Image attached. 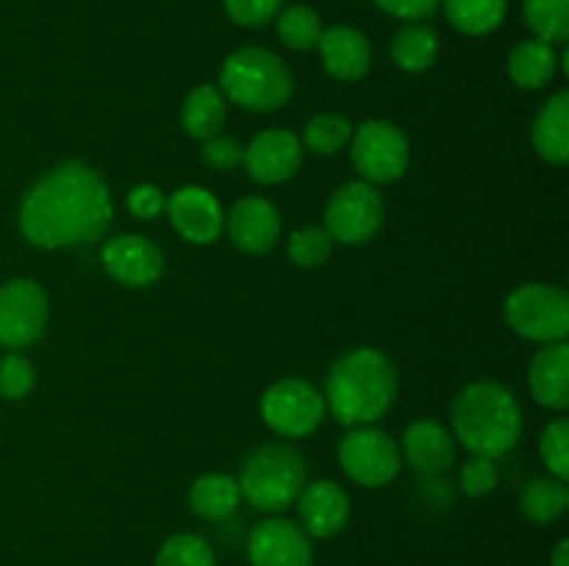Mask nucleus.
<instances>
[{
    "label": "nucleus",
    "instance_id": "nucleus-1",
    "mask_svg": "<svg viewBox=\"0 0 569 566\" xmlns=\"http://www.w3.org/2000/svg\"><path fill=\"white\" fill-rule=\"evenodd\" d=\"M111 216L114 203L103 178L81 161H67L28 189L20 231L33 247H78L103 239Z\"/></svg>",
    "mask_w": 569,
    "mask_h": 566
},
{
    "label": "nucleus",
    "instance_id": "nucleus-2",
    "mask_svg": "<svg viewBox=\"0 0 569 566\" xmlns=\"http://www.w3.org/2000/svg\"><path fill=\"white\" fill-rule=\"evenodd\" d=\"M398 394V372L389 355L376 347H356L331 366L326 405L342 425L361 427L381 420Z\"/></svg>",
    "mask_w": 569,
    "mask_h": 566
},
{
    "label": "nucleus",
    "instance_id": "nucleus-3",
    "mask_svg": "<svg viewBox=\"0 0 569 566\" xmlns=\"http://www.w3.org/2000/svg\"><path fill=\"white\" fill-rule=\"evenodd\" d=\"M450 422L453 438H459L470 453L500 458L520 442L522 408L511 388L495 381H478L456 397Z\"/></svg>",
    "mask_w": 569,
    "mask_h": 566
},
{
    "label": "nucleus",
    "instance_id": "nucleus-4",
    "mask_svg": "<svg viewBox=\"0 0 569 566\" xmlns=\"http://www.w3.org/2000/svg\"><path fill=\"white\" fill-rule=\"evenodd\" d=\"M220 87L228 100L248 111H276L292 98V72L264 48H242L226 59Z\"/></svg>",
    "mask_w": 569,
    "mask_h": 566
},
{
    "label": "nucleus",
    "instance_id": "nucleus-5",
    "mask_svg": "<svg viewBox=\"0 0 569 566\" xmlns=\"http://www.w3.org/2000/svg\"><path fill=\"white\" fill-rule=\"evenodd\" d=\"M239 494L253 508L278 514L295 505L298 494L303 492L306 464L303 455L295 447L281 442L261 444L248 455L239 475Z\"/></svg>",
    "mask_w": 569,
    "mask_h": 566
},
{
    "label": "nucleus",
    "instance_id": "nucleus-6",
    "mask_svg": "<svg viewBox=\"0 0 569 566\" xmlns=\"http://www.w3.org/2000/svg\"><path fill=\"white\" fill-rule=\"evenodd\" d=\"M506 322L531 342H565L569 333V294L548 283H526L506 297Z\"/></svg>",
    "mask_w": 569,
    "mask_h": 566
},
{
    "label": "nucleus",
    "instance_id": "nucleus-7",
    "mask_svg": "<svg viewBox=\"0 0 569 566\" xmlns=\"http://www.w3.org/2000/svg\"><path fill=\"white\" fill-rule=\"evenodd\" d=\"M339 466L359 486L381 488L400 472V447L389 433L378 427H353L339 442Z\"/></svg>",
    "mask_w": 569,
    "mask_h": 566
},
{
    "label": "nucleus",
    "instance_id": "nucleus-8",
    "mask_svg": "<svg viewBox=\"0 0 569 566\" xmlns=\"http://www.w3.org/2000/svg\"><path fill=\"white\" fill-rule=\"evenodd\" d=\"M261 416L278 436H309L326 416V400L309 381L283 377V381L272 383L261 397Z\"/></svg>",
    "mask_w": 569,
    "mask_h": 566
},
{
    "label": "nucleus",
    "instance_id": "nucleus-9",
    "mask_svg": "<svg viewBox=\"0 0 569 566\" xmlns=\"http://www.w3.org/2000/svg\"><path fill=\"white\" fill-rule=\"evenodd\" d=\"M383 198L372 183L350 181L331 194L326 205V231L333 242L365 244L383 222Z\"/></svg>",
    "mask_w": 569,
    "mask_h": 566
},
{
    "label": "nucleus",
    "instance_id": "nucleus-10",
    "mask_svg": "<svg viewBox=\"0 0 569 566\" xmlns=\"http://www.w3.org/2000/svg\"><path fill=\"white\" fill-rule=\"evenodd\" d=\"M350 155L367 183H392L409 166V139L392 122L370 120L356 131Z\"/></svg>",
    "mask_w": 569,
    "mask_h": 566
},
{
    "label": "nucleus",
    "instance_id": "nucleus-11",
    "mask_svg": "<svg viewBox=\"0 0 569 566\" xmlns=\"http://www.w3.org/2000/svg\"><path fill=\"white\" fill-rule=\"evenodd\" d=\"M48 325V294L31 277L0 286V347L22 350L37 342Z\"/></svg>",
    "mask_w": 569,
    "mask_h": 566
},
{
    "label": "nucleus",
    "instance_id": "nucleus-12",
    "mask_svg": "<svg viewBox=\"0 0 569 566\" xmlns=\"http://www.w3.org/2000/svg\"><path fill=\"white\" fill-rule=\"evenodd\" d=\"M248 560L250 566H311L315 547L303 527L281 519V516H272L250 530Z\"/></svg>",
    "mask_w": 569,
    "mask_h": 566
},
{
    "label": "nucleus",
    "instance_id": "nucleus-13",
    "mask_svg": "<svg viewBox=\"0 0 569 566\" xmlns=\"http://www.w3.org/2000/svg\"><path fill=\"white\" fill-rule=\"evenodd\" d=\"M300 161H303V142L292 131H283V128L261 131L242 153V164L248 175L256 183H264V186L289 181L300 170Z\"/></svg>",
    "mask_w": 569,
    "mask_h": 566
},
{
    "label": "nucleus",
    "instance_id": "nucleus-14",
    "mask_svg": "<svg viewBox=\"0 0 569 566\" xmlns=\"http://www.w3.org/2000/svg\"><path fill=\"white\" fill-rule=\"evenodd\" d=\"M103 266L117 283L131 289L150 286L164 272V255L150 239L139 233H126L114 236L103 244Z\"/></svg>",
    "mask_w": 569,
    "mask_h": 566
},
{
    "label": "nucleus",
    "instance_id": "nucleus-15",
    "mask_svg": "<svg viewBox=\"0 0 569 566\" xmlns=\"http://www.w3.org/2000/svg\"><path fill=\"white\" fill-rule=\"evenodd\" d=\"M164 211L189 244H211L226 231V214H222L220 200L203 186H183L172 192Z\"/></svg>",
    "mask_w": 569,
    "mask_h": 566
},
{
    "label": "nucleus",
    "instance_id": "nucleus-16",
    "mask_svg": "<svg viewBox=\"0 0 569 566\" xmlns=\"http://www.w3.org/2000/svg\"><path fill=\"white\" fill-rule=\"evenodd\" d=\"M226 231L244 253H267L281 236V214L267 198H242L226 214Z\"/></svg>",
    "mask_w": 569,
    "mask_h": 566
},
{
    "label": "nucleus",
    "instance_id": "nucleus-17",
    "mask_svg": "<svg viewBox=\"0 0 569 566\" xmlns=\"http://www.w3.org/2000/svg\"><path fill=\"white\" fill-rule=\"evenodd\" d=\"M300 527L311 538H331L345 530L350 519V497L339 483L315 481L298 494Z\"/></svg>",
    "mask_w": 569,
    "mask_h": 566
},
{
    "label": "nucleus",
    "instance_id": "nucleus-18",
    "mask_svg": "<svg viewBox=\"0 0 569 566\" xmlns=\"http://www.w3.org/2000/svg\"><path fill=\"white\" fill-rule=\"evenodd\" d=\"M403 455L420 475H442L456 461V438L442 422L420 420L406 427Z\"/></svg>",
    "mask_w": 569,
    "mask_h": 566
},
{
    "label": "nucleus",
    "instance_id": "nucleus-19",
    "mask_svg": "<svg viewBox=\"0 0 569 566\" xmlns=\"http://www.w3.org/2000/svg\"><path fill=\"white\" fill-rule=\"evenodd\" d=\"M322 67L339 81H359L372 64V50L365 33L350 26H333L322 31L320 42Z\"/></svg>",
    "mask_w": 569,
    "mask_h": 566
},
{
    "label": "nucleus",
    "instance_id": "nucleus-20",
    "mask_svg": "<svg viewBox=\"0 0 569 566\" xmlns=\"http://www.w3.org/2000/svg\"><path fill=\"white\" fill-rule=\"evenodd\" d=\"M531 394L539 405L550 411H565L569 405V347L565 342L545 344L531 361Z\"/></svg>",
    "mask_w": 569,
    "mask_h": 566
},
{
    "label": "nucleus",
    "instance_id": "nucleus-21",
    "mask_svg": "<svg viewBox=\"0 0 569 566\" xmlns=\"http://www.w3.org/2000/svg\"><path fill=\"white\" fill-rule=\"evenodd\" d=\"M533 148L548 164L569 161V94L556 92L533 122Z\"/></svg>",
    "mask_w": 569,
    "mask_h": 566
},
{
    "label": "nucleus",
    "instance_id": "nucleus-22",
    "mask_svg": "<svg viewBox=\"0 0 569 566\" xmlns=\"http://www.w3.org/2000/svg\"><path fill=\"white\" fill-rule=\"evenodd\" d=\"M559 70V55L553 44L542 39H522L509 53V75L520 89H542Z\"/></svg>",
    "mask_w": 569,
    "mask_h": 566
},
{
    "label": "nucleus",
    "instance_id": "nucleus-23",
    "mask_svg": "<svg viewBox=\"0 0 569 566\" xmlns=\"http://www.w3.org/2000/svg\"><path fill=\"white\" fill-rule=\"evenodd\" d=\"M239 499V483L237 477L226 475V472H209L200 475L189 488V508L200 516V519L220 522L237 511Z\"/></svg>",
    "mask_w": 569,
    "mask_h": 566
},
{
    "label": "nucleus",
    "instance_id": "nucleus-24",
    "mask_svg": "<svg viewBox=\"0 0 569 566\" xmlns=\"http://www.w3.org/2000/svg\"><path fill=\"white\" fill-rule=\"evenodd\" d=\"M183 131L192 139H211L220 133L222 122H226V98L211 83H200L198 89L187 94L183 100Z\"/></svg>",
    "mask_w": 569,
    "mask_h": 566
},
{
    "label": "nucleus",
    "instance_id": "nucleus-25",
    "mask_svg": "<svg viewBox=\"0 0 569 566\" xmlns=\"http://www.w3.org/2000/svg\"><path fill=\"white\" fill-rule=\"evenodd\" d=\"M509 0H445V14L456 31L467 37H487L506 20Z\"/></svg>",
    "mask_w": 569,
    "mask_h": 566
},
{
    "label": "nucleus",
    "instance_id": "nucleus-26",
    "mask_svg": "<svg viewBox=\"0 0 569 566\" xmlns=\"http://www.w3.org/2000/svg\"><path fill=\"white\" fill-rule=\"evenodd\" d=\"M569 505L567 481L559 477H533L520 494V511L533 525H550Z\"/></svg>",
    "mask_w": 569,
    "mask_h": 566
},
{
    "label": "nucleus",
    "instance_id": "nucleus-27",
    "mask_svg": "<svg viewBox=\"0 0 569 566\" xmlns=\"http://www.w3.org/2000/svg\"><path fill=\"white\" fill-rule=\"evenodd\" d=\"M439 55V37L433 28L411 22L392 39V59L406 72H426Z\"/></svg>",
    "mask_w": 569,
    "mask_h": 566
},
{
    "label": "nucleus",
    "instance_id": "nucleus-28",
    "mask_svg": "<svg viewBox=\"0 0 569 566\" xmlns=\"http://www.w3.org/2000/svg\"><path fill=\"white\" fill-rule=\"evenodd\" d=\"M522 14L542 42H565L569 37V0H522Z\"/></svg>",
    "mask_w": 569,
    "mask_h": 566
},
{
    "label": "nucleus",
    "instance_id": "nucleus-29",
    "mask_svg": "<svg viewBox=\"0 0 569 566\" xmlns=\"http://www.w3.org/2000/svg\"><path fill=\"white\" fill-rule=\"evenodd\" d=\"M278 37L287 48L292 50H311L317 48L322 37V20L311 6H289V9L278 11Z\"/></svg>",
    "mask_w": 569,
    "mask_h": 566
},
{
    "label": "nucleus",
    "instance_id": "nucleus-30",
    "mask_svg": "<svg viewBox=\"0 0 569 566\" xmlns=\"http://www.w3.org/2000/svg\"><path fill=\"white\" fill-rule=\"evenodd\" d=\"M153 566H217L214 549L198 533H176L156 553Z\"/></svg>",
    "mask_w": 569,
    "mask_h": 566
},
{
    "label": "nucleus",
    "instance_id": "nucleus-31",
    "mask_svg": "<svg viewBox=\"0 0 569 566\" xmlns=\"http://www.w3.org/2000/svg\"><path fill=\"white\" fill-rule=\"evenodd\" d=\"M353 125L342 114H317L311 117L303 131V142L311 153L333 155L348 144Z\"/></svg>",
    "mask_w": 569,
    "mask_h": 566
},
{
    "label": "nucleus",
    "instance_id": "nucleus-32",
    "mask_svg": "<svg viewBox=\"0 0 569 566\" xmlns=\"http://www.w3.org/2000/svg\"><path fill=\"white\" fill-rule=\"evenodd\" d=\"M331 247H333V239L331 233L326 231V228H317V225H309V228H300V231H295L292 236H289V261H292L295 266H320L322 261L331 255Z\"/></svg>",
    "mask_w": 569,
    "mask_h": 566
},
{
    "label": "nucleus",
    "instance_id": "nucleus-33",
    "mask_svg": "<svg viewBox=\"0 0 569 566\" xmlns=\"http://www.w3.org/2000/svg\"><path fill=\"white\" fill-rule=\"evenodd\" d=\"M539 455H542L545 466L550 469V475L567 481L569 477V422L553 420L539 436Z\"/></svg>",
    "mask_w": 569,
    "mask_h": 566
},
{
    "label": "nucleus",
    "instance_id": "nucleus-34",
    "mask_svg": "<svg viewBox=\"0 0 569 566\" xmlns=\"http://www.w3.org/2000/svg\"><path fill=\"white\" fill-rule=\"evenodd\" d=\"M33 364L20 355L17 350L6 353L0 358V397L3 400H22L33 388Z\"/></svg>",
    "mask_w": 569,
    "mask_h": 566
},
{
    "label": "nucleus",
    "instance_id": "nucleus-35",
    "mask_svg": "<svg viewBox=\"0 0 569 566\" xmlns=\"http://www.w3.org/2000/svg\"><path fill=\"white\" fill-rule=\"evenodd\" d=\"M498 466L495 458H483V455H472L465 466H461L459 486L467 497L481 499L498 488Z\"/></svg>",
    "mask_w": 569,
    "mask_h": 566
},
{
    "label": "nucleus",
    "instance_id": "nucleus-36",
    "mask_svg": "<svg viewBox=\"0 0 569 566\" xmlns=\"http://www.w3.org/2000/svg\"><path fill=\"white\" fill-rule=\"evenodd\" d=\"M222 3H226L228 17L237 26L259 28L264 22H270L272 17H278L283 0H222Z\"/></svg>",
    "mask_w": 569,
    "mask_h": 566
},
{
    "label": "nucleus",
    "instance_id": "nucleus-37",
    "mask_svg": "<svg viewBox=\"0 0 569 566\" xmlns=\"http://www.w3.org/2000/svg\"><path fill=\"white\" fill-rule=\"evenodd\" d=\"M242 153H244V148L237 142V139L220 137V133L211 139H206V144H203L206 164L214 166V170H220V172H228V170H233V166L242 164Z\"/></svg>",
    "mask_w": 569,
    "mask_h": 566
},
{
    "label": "nucleus",
    "instance_id": "nucleus-38",
    "mask_svg": "<svg viewBox=\"0 0 569 566\" xmlns=\"http://www.w3.org/2000/svg\"><path fill=\"white\" fill-rule=\"evenodd\" d=\"M167 209V198L159 186L153 183H139V186L131 189L128 194V211L139 220H156L161 211Z\"/></svg>",
    "mask_w": 569,
    "mask_h": 566
},
{
    "label": "nucleus",
    "instance_id": "nucleus-39",
    "mask_svg": "<svg viewBox=\"0 0 569 566\" xmlns=\"http://www.w3.org/2000/svg\"><path fill=\"white\" fill-rule=\"evenodd\" d=\"M372 3H376L381 11H387V14L398 17V20L417 22L431 17L442 0H372Z\"/></svg>",
    "mask_w": 569,
    "mask_h": 566
},
{
    "label": "nucleus",
    "instance_id": "nucleus-40",
    "mask_svg": "<svg viewBox=\"0 0 569 566\" xmlns=\"http://www.w3.org/2000/svg\"><path fill=\"white\" fill-rule=\"evenodd\" d=\"M550 564H553V566H569V542H567V538H561V542L556 544Z\"/></svg>",
    "mask_w": 569,
    "mask_h": 566
}]
</instances>
